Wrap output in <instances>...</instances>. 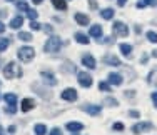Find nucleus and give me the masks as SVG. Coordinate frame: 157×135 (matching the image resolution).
<instances>
[{"instance_id": "f257e3e1", "label": "nucleus", "mask_w": 157, "mask_h": 135, "mask_svg": "<svg viewBox=\"0 0 157 135\" xmlns=\"http://www.w3.org/2000/svg\"><path fill=\"white\" fill-rule=\"evenodd\" d=\"M3 75H5V78H15V77H22V69L17 65L15 62H10L5 65V69H3Z\"/></svg>"}, {"instance_id": "f03ea898", "label": "nucleus", "mask_w": 157, "mask_h": 135, "mask_svg": "<svg viewBox=\"0 0 157 135\" xmlns=\"http://www.w3.org/2000/svg\"><path fill=\"white\" fill-rule=\"evenodd\" d=\"M60 47H62V40L59 39V37H55V35H52L50 39L45 42V45H44V50L45 52H59L60 50Z\"/></svg>"}, {"instance_id": "7ed1b4c3", "label": "nucleus", "mask_w": 157, "mask_h": 135, "mask_svg": "<svg viewBox=\"0 0 157 135\" xmlns=\"http://www.w3.org/2000/svg\"><path fill=\"white\" fill-rule=\"evenodd\" d=\"M17 55L22 62H30V60L35 57V50H33L32 47H22V48H18Z\"/></svg>"}, {"instance_id": "20e7f679", "label": "nucleus", "mask_w": 157, "mask_h": 135, "mask_svg": "<svg viewBox=\"0 0 157 135\" xmlns=\"http://www.w3.org/2000/svg\"><path fill=\"white\" fill-rule=\"evenodd\" d=\"M112 30H114V33L119 35V37H127L129 35V27H127L125 24H122V22H115V24L112 25Z\"/></svg>"}, {"instance_id": "39448f33", "label": "nucleus", "mask_w": 157, "mask_h": 135, "mask_svg": "<svg viewBox=\"0 0 157 135\" xmlns=\"http://www.w3.org/2000/svg\"><path fill=\"white\" fill-rule=\"evenodd\" d=\"M77 78H78V84H80L82 87H90L92 82H94V80H92V77L87 72H78L77 73Z\"/></svg>"}, {"instance_id": "423d86ee", "label": "nucleus", "mask_w": 157, "mask_h": 135, "mask_svg": "<svg viewBox=\"0 0 157 135\" xmlns=\"http://www.w3.org/2000/svg\"><path fill=\"white\" fill-rule=\"evenodd\" d=\"M62 100H67V102H74V100L77 99V92L75 88H65L63 92L60 93Z\"/></svg>"}, {"instance_id": "0eeeda50", "label": "nucleus", "mask_w": 157, "mask_h": 135, "mask_svg": "<svg viewBox=\"0 0 157 135\" xmlns=\"http://www.w3.org/2000/svg\"><path fill=\"white\" fill-rule=\"evenodd\" d=\"M152 129V123L149 122H140V123H136V125L132 127V132L134 133H142L145 132V130H151Z\"/></svg>"}, {"instance_id": "6e6552de", "label": "nucleus", "mask_w": 157, "mask_h": 135, "mask_svg": "<svg viewBox=\"0 0 157 135\" xmlns=\"http://www.w3.org/2000/svg\"><path fill=\"white\" fill-rule=\"evenodd\" d=\"M122 82H124L122 75H119V73H109V78H107V84H109V85H122Z\"/></svg>"}, {"instance_id": "1a4fd4ad", "label": "nucleus", "mask_w": 157, "mask_h": 135, "mask_svg": "<svg viewBox=\"0 0 157 135\" xmlns=\"http://www.w3.org/2000/svg\"><path fill=\"white\" fill-rule=\"evenodd\" d=\"M82 110L90 114V115H99L100 112H102V107H100V105H84Z\"/></svg>"}, {"instance_id": "9d476101", "label": "nucleus", "mask_w": 157, "mask_h": 135, "mask_svg": "<svg viewBox=\"0 0 157 135\" xmlns=\"http://www.w3.org/2000/svg\"><path fill=\"white\" fill-rule=\"evenodd\" d=\"M102 60H104V63H107V65H112V67H119V65H122L121 60L115 57V55H112V54L105 55V57H104Z\"/></svg>"}, {"instance_id": "9b49d317", "label": "nucleus", "mask_w": 157, "mask_h": 135, "mask_svg": "<svg viewBox=\"0 0 157 135\" xmlns=\"http://www.w3.org/2000/svg\"><path fill=\"white\" fill-rule=\"evenodd\" d=\"M82 65H85L87 69H95V58L92 57V55H89V54H85L84 57H82Z\"/></svg>"}, {"instance_id": "f8f14e48", "label": "nucleus", "mask_w": 157, "mask_h": 135, "mask_svg": "<svg viewBox=\"0 0 157 135\" xmlns=\"http://www.w3.org/2000/svg\"><path fill=\"white\" fill-rule=\"evenodd\" d=\"M42 77H44V80H45V84L57 85V78H55V75L52 72H42Z\"/></svg>"}, {"instance_id": "ddd939ff", "label": "nucleus", "mask_w": 157, "mask_h": 135, "mask_svg": "<svg viewBox=\"0 0 157 135\" xmlns=\"http://www.w3.org/2000/svg\"><path fill=\"white\" fill-rule=\"evenodd\" d=\"M35 107V102L32 99H24L22 100V112H29Z\"/></svg>"}, {"instance_id": "4468645a", "label": "nucleus", "mask_w": 157, "mask_h": 135, "mask_svg": "<svg viewBox=\"0 0 157 135\" xmlns=\"http://www.w3.org/2000/svg\"><path fill=\"white\" fill-rule=\"evenodd\" d=\"M75 22L78 25H89V17L82 12H77L75 13Z\"/></svg>"}, {"instance_id": "2eb2a0df", "label": "nucleus", "mask_w": 157, "mask_h": 135, "mask_svg": "<svg viewBox=\"0 0 157 135\" xmlns=\"http://www.w3.org/2000/svg\"><path fill=\"white\" fill-rule=\"evenodd\" d=\"M3 100L7 102V105H12V107L17 105V95L15 93H5V95H3Z\"/></svg>"}, {"instance_id": "dca6fc26", "label": "nucleus", "mask_w": 157, "mask_h": 135, "mask_svg": "<svg viewBox=\"0 0 157 135\" xmlns=\"http://www.w3.org/2000/svg\"><path fill=\"white\" fill-rule=\"evenodd\" d=\"M89 35L90 37H102V25H92L89 30Z\"/></svg>"}, {"instance_id": "f3484780", "label": "nucleus", "mask_w": 157, "mask_h": 135, "mask_svg": "<svg viewBox=\"0 0 157 135\" xmlns=\"http://www.w3.org/2000/svg\"><path fill=\"white\" fill-rule=\"evenodd\" d=\"M82 129H84V125L80 122H69L67 123V130H70V132H78Z\"/></svg>"}, {"instance_id": "a211bd4d", "label": "nucleus", "mask_w": 157, "mask_h": 135, "mask_svg": "<svg viewBox=\"0 0 157 135\" xmlns=\"http://www.w3.org/2000/svg\"><path fill=\"white\" fill-rule=\"evenodd\" d=\"M121 52H122V55H125V57H130V55H132V45L121 43Z\"/></svg>"}, {"instance_id": "6ab92c4d", "label": "nucleus", "mask_w": 157, "mask_h": 135, "mask_svg": "<svg viewBox=\"0 0 157 135\" xmlns=\"http://www.w3.org/2000/svg\"><path fill=\"white\" fill-rule=\"evenodd\" d=\"M22 25H24V17H15V18H12V22H10V27L12 28H20Z\"/></svg>"}, {"instance_id": "aec40b11", "label": "nucleus", "mask_w": 157, "mask_h": 135, "mask_svg": "<svg viewBox=\"0 0 157 135\" xmlns=\"http://www.w3.org/2000/svg\"><path fill=\"white\" fill-rule=\"evenodd\" d=\"M75 42H78V43H82V45H87L89 43V37L87 35H84V33H75Z\"/></svg>"}, {"instance_id": "412c9836", "label": "nucleus", "mask_w": 157, "mask_h": 135, "mask_svg": "<svg viewBox=\"0 0 157 135\" xmlns=\"http://www.w3.org/2000/svg\"><path fill=\"white\" fill-rule=\"evenodd\" d=\"M52 3H54V7H55L57 10H67L65 0H52Z\"/></svg>"}, {"instance_id": "4be33fe9", "label": "nucleus", "mask_w": 157, "mask_h": 135, "mask_svg": "<svg viewBox=\"0 0 157 135\" xmlns=\"http://www.w3.org/2000/svg\"><path fill=\"white\" fill-rule=\"evenodd\" d=\"M33 130H35V133H37V135H45V133H47V127L44 125V123H37Z\"/></svg>"}, {"instance_id": "5701e85b", "label": "nucleus", "mask_w": 157, "mask_h": 135, "mask_svg": "<svg viewBox=\"0 0 157 135\" xmlns=\"http://www.w3.org/2000/svg\"><path fill=\"white\" fill-rule=\"evenodd\" d=\"M100 15H102V18H105V20H110V18L114 17V10L112 9H104L102 12H100Z\"/></svg>"}, {"instance_id": "b1692460", "label": "nucleus", "mask_w": 157, "mask_h": 135, "mask_svg": "<svg viewBox=\"0 0 157 135\" xmlns=\"http://www.w3.org/2000/svg\"><path fill=\"white\" fill-rule=\"evenodd\" d=\"M145 5H155V0H140V2H137V9H144Z\"/></svg>"}, {"instance_id": "393cba45", "label": "nucleus", "mask_w": 157, "mask_h": 135, "mask_svg": "<svg viewBox=\"0 0 157 135\" xmlns=\"http://www.w3.org/2000/svg\"><path fill=\"white\" fill-rule=\"evenodd\" d=\"M18 39L24 40V42H30V40H32V35H30L29 32H20V33H18Z\"/></svg>"}, {"instance_id": "a878e982", "label": "nucleus", "mask_w": 157, "mask_h": 135, "mask_svg": "<svg viewBox=\"0 0 157 135\" xmlns=\"http://www.w3.org/2000/svg\"><path fill=\"white\" fill-rule=\"evenodd\" d=\"M147 40L149 42H152V43H157V33L155 32H147Z\"/></svg>"}, {"instance_id": "bb28decb", "label": "nucleus", "mask_w": 157, "mask_h": 135, "mask_svg": "<svg viewBox=\"0 0 157 135\" xmlns=\"http://www.w3.org/2000/svg\"><path fill=\"white\" fill-rule=\"evenodd\" d=\"M9 39H0V52H3L7 47H9Z\"/></svg>"}, {"instance_id": "cd10ccee", "label": "nucleus", "mask_w": 157, "mask_h": 135, "mask_svg": "<svg viewBox=\"0 0 157 135\" xmlns=\"http://www.w3.org/2000/svg\"><path fill=\"white\" fill-rule=\"evenodd\" d=\"M99 90H104V92H110V85L107 82H100L99 84Z\"/></svg>"}, {"instance_id": "c85d7f7f", "label": "nucleus", "mask_w": 157, "mask_h": 135, "mask_svg": "<svg viewBox=\"0 0 157 135\" xmlns=\"http://www.w3.org/2000/svg\"><path fill=\"white\" fill-rule=\"evenodd\" d=\"M27 15H29V18H30V20H37V15H39V13H37L33 9H29L27 10Z\"/></svg>"}, {"instance_id": "c756f323", "label": "nucleus", "mask_w": 157, "mask_h": 135, "mask_svg": "<svg viewBox=\"0 0 157 135\" xmlns=\"http://www.w3.org/2000/svg\"><path fill=\"white\" fill-rule=\"evenodd\" d=\"M17 9L18 10H24V12H27L29 10V5L25 2H17Z\"/></svg>"}, {"instance_id": "7c9ffc66", "label": "nucleus", "mask_w": 157, "mask_h": 135, "mask_svg": "<svg viewBox=\"0 0 157 135\" xmlns=\"http://www.w3.org/2000/svg\"><path fill=\"white\" fill-rule=\"evenodd\" d=\"M30 28H32V30H40V28H42V25H40L37 20H32V22H30Z\"/></svg>"}, {"instance_id": "2f4dec72", "label": "nucleus", "mask_w": 157, "mask_h": 135, "mask_svg": "<svg viewBox=\"0 0 157 135\" xmlns=\"http://www.w3.org/2000/svg\"><path fill=\"white\" fill-rule=\"evenodd\" d=\"M105 103H109L110 107H114V105H119V103H117V100H115V99H105Z\"/></svg>"}, {"instance_id": "473e14b6", "label": "nucleus", "mask_w": 157, "mask_h": 135, "mask_svg": "<svg viewBox=\"0 0 157 135\" xmlns=\"http://www.w3.org/2000/svg\"><path fill=\"white\" fill-rule=\"evenodd\" d=\"M15 110H17V108H15V107H12V105L5 107V112H7V114H15Z\"/></svg>"}, {"instance_id": "72a5a7b5", "label": "nucleus", "mask_w": 157, "mask_h": 135, "mask_svg": "<svg viewBox=\"0 0 157 135\" xmlns=\"http://www.w3.org/2000/svg\"><path fill=\"white\" fill-rule=\"evenodd\" d=\"M50 135H62V130L55 127V129H52V130H50Z\"/></svg>"}, {"instance_id": "f704fd0d", "label": "nucleus", "mask_w": 157, "mask_h": 135, "mask_svg": "<svg viewBox=\"0 0 157 135\" xmlns=\"http://www.w3.org/2000/svg\"><path fill=\"white\" fill-rule=\"evenodd\" d=\"M129 115H130V117H134V118H139V117H140V114H139L137 110H130Z\"/></svg>"}, {"instance_id": "c9c22d12", "label": "nucleus", "mask_w": 157, "mask_h": 135, "mask_svg": "<svg viewBox=\"0 0 157 135\" xmlns=\"http://www.w3.org/2000/svg\"><path fill=\"white\" fill-rule=\"evenodd\" d=\"M114 130H124V123H121V122L114 123Z\"/></svg>"}, {"instance_id": "e433bc0d", "label": "nucleus", "mask_w": 157, "mask_h": 135, "mask_svg": "<svg viewBox=\"0 0 157 135\" xmlns=\"http://www.w3.org/2000/svg\"><path fill=\"white\" fill-rule=\"evenodd\" d=\"M152 102H154L155 108H157V93H152Z\"/></svg>"}, {"instance_id": "4c0bfd02", "label": "nucleus", "mask_w": 157, "mask_h": 135, "mask_svg": "<svg viewBox=\"0 0 157 135\" xmlns=\"http://www.w3.org/2000/svg\"><path fill=\"white\" fill-rule=\"evenodd\" d=\"M5 32V25H3V22H0V33Z\"/></svg>"}, {"instance_id": "58836bf2", "label": "nucleus", "mask_w": 157, "mask_h": 135, "mask_svg": "<svg viewBox=\"0 0 157 135\" xmlns=\"http://www.w3.org/2000/svg\"><path fill=\"white\" fill-rule=\"evenodd\" d=\"M125 2H127V0H117V3H119L121 7H124V5H125Z\"/></svg>"}, {"instance_id": "ea45409f", "label": "nucleus", "mask_w": 157, "mask_h": 135, "mask_svg": "<svg viewBox=\"0 0 157 135\" xmlns=\"http://www.w3.org/2000/svg\"><path fill=\"white\" fill-rule=\"evenodd\" d=\"M5 15H7L5 10H0V17H5Z\"/></svg>"}, {"instance_id": "a19ab883", "label": "nucleus", "mask_w": 157, "mask_h": 135, "mask_svg": "<svg viewBox=\"0 0 157 135\" xmlns=\"http://www.w3.org/2000/svg\"><path fill=\"white\" fill-rule=\"evenodd\" d=\"M45 32L50 33V32H52V27H48V25H47V27H45Z\"/></svg>"}, {"instance_id": "79ce46f5", "label": "nucleus", "mask_w": 157, "mask_h": 135, "mask_svg": "<svg viewBox=\"0 0 157 135\" xmlns=\"http://www.w3.org/2000/svg\"><path fill=\"white\" fill-rule=\"evenodd\" d=\"M32 2H33V3H42L44 0H32Z\"/></svg>"}, {"instance_id": "37998d69", "label": "nucleus", "mask_w": 157, "mask_h": 135, "mask_svg": "<svg viewBox=\"0 0 157 135\" xmlns=\"http://www.w3.org/2000/svg\"><path fill=\"white\" fill-rule=\"evenodd\" d=\"M0 135H5V133H3V129H2V127H0Z\"/></svg>"}, {"instance_id": "c03bdc74", "label": "nucleus", "mask_w": 157, "mask_h": 135, "mask_svg": "<svg viewBox=\"0 0 157 135\" xmlns=\"http://www.w3.org/2000/svg\"><path fill=\"white\" fill-rule=\"evenodd\" d=\"M7 2H13V0H7Z\"/></svg>"}]
</instances>
